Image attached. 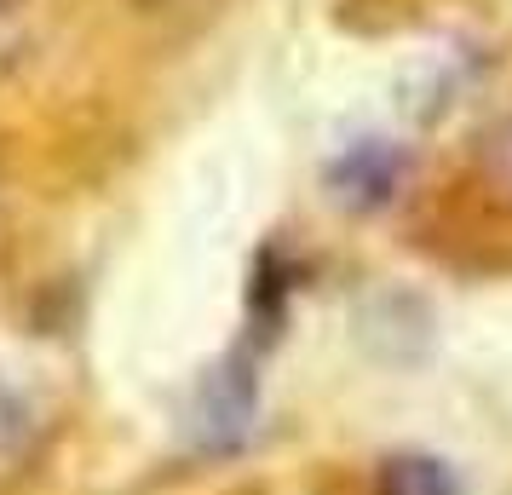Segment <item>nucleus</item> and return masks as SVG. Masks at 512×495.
I'll use <instances>...</instances> for the list:
<instances>
[{
  "mask_svg": "<svg viewBox=\"0 0 512 495\" xmlns=\"http://www.w3.org/2000/svg\"><path fill=\"white\" fill-rule=\"evenodd\" d=\"M374 495H466V490L455 467L438 461V455H392L374 478Z\"/></svg>",
  "mask_w": 512,
  "mask_h": 495,
  "instance_id": "7ed1b4c3",
  "label": "nucleus"
},
{
  "mask_svg": "<svg viewBox=\"0 0 512 495\" xmlns=\"http://www.w3.org/2000/svg\"><path fill=\"white\" fill-rule=\"evenodd\" d=\"M334 185L346 202L357 208H374V202H386L397 185V156L392 150H380V144H363V150H351L346 162L334 167Z\"/></svg>",
  "mask_w": 512,
  "mask_h": 495,
  "instance_id": "f03ea898",
  "label": "nucleus"
},
{
  "mask_svg": "<svg viewBox=\"0 0 512 495\" xmlns=\"http://www.w3.org/2000/svg\"><path fill=\"white\" fill-rule=\"evenodd\" d=\"M41 438H47L41 409H35L18 386H0V490L18 484L29 472V461L41 455Z\"/></svg>",
  "mask_w": 512,
  "mask_h": 495,
  "instance_id": "f257e3e1",
  "label": "nucleus"
},
{
  "mask_svg": "<svg viewBox=\"0 0 512 495\" xmlns=\"http://www.w3.org/2000/svg\"><path fill=\"white\" fill-rule=\"evenodd\" d=\"M484 179L501 196H512V121H501V127L484 133Z\"/></svg>",
  "mask_w": 512,
  "mask_h": 495,
  "instance_id": "20e7f679",
  "label": "nucleus"
},
{
  "mask_svg": "<svg viewBox=\"0 0 512 495\" xmlns=\"http://www.w3.org/2000/svg\"><path fill=\"white\" fill-rule=\"evenodd\" d=\"M18 6H24V0H0V18H6V12H18Z\"/></svg>",
  "mask_w": 512,
  "mask_h": 495,
  "instance_id": "39448f33",
  "label": "nucleus"
}]
</instances>
